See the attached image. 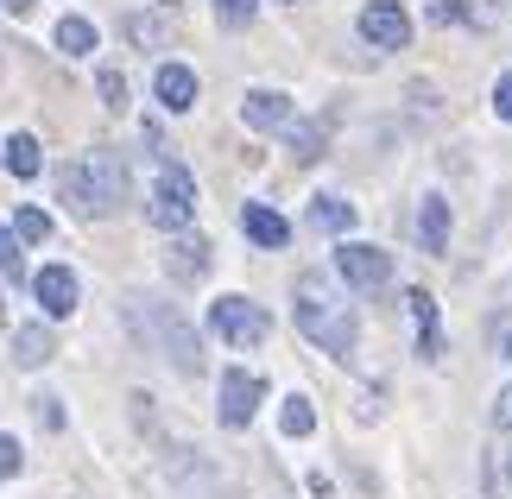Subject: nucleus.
Masks as SVG:
<instances>
[{
    "label": "nucleus",
    "mask_w": 512,
    "mask_h": 499,
    "mask_svg": "<svg viewBox=\"0 0 512 499\" xmlns=\"http://www.w3.org/2000/svg\"><path fill=\"white\" fill-rule=\"evenodd\" d=\"M57 203H70V215H83V222L121 215L127 209V165H121V152L89 146L83 158L57 165Z\"/></svg>",
    "instance_id": "1"
},
{
    "label": "nucleus",
    "mask_w": 512,
    "mask_h": 499,
    "mask_svg": "<svg viewBox=\"0 0 512 499\" xmlns=\"http://www.w3.org/2000/svg\"><path fill=\"white\" fill-rule=\"evenodd\" d=\"M298 329H304V342H317L323 354H336V361L354 354L361 323H354V304L336 291V278H323V272L298 278Z\"/></svg>",
    "instance_id": "2"
},
{
    "label": "nucleus",
    "mask_w": 512,
    "mask_h": 499,
    "mask_svg": "<svg viewBox=\"0 0 512 499\" xmlns=\"http://www.w3.org/2000/svg\"><path fill=\"white\" fill-rule=\"evenodd\" d=\"M127 316H133V329H140L177 373H203V342H196V329L171 304H159V297H127Z\"/></svg>",
    "instance_id": "3"
},
{
    "label": "nucleus",
    "mask_w": 512,
    "mask_h": 499,
    "mask_svg": "<svg viewBox=\"0 0 512 499\" xmlns=\"http://www.w3.org/2000/svg\"><path fill=\"white\" fill-rule=\"evenodd\" d=\"M146 215H152V228H165V234H184L196 222V177L177 165V158H165V165H159V184H152Z\"/></svg>",
    "instance_id": "4"
},
{
    "label": "nucleus",
    "mask_w": 512,
    "mask_h": 499,
    "mask_svg": "<svg viewBox=\"0 0 512 499\" xmlns=\"http://www.w3.org/2000/svg\"><path fill=\"white\" fill-rule=\"evenodd\" d=\"M209 329L222 335L228 348H260L266 335H272V316L253 304V297H234L228 291V297H215V304H209Z\"/></svg>",
    "instance_id": "5"
},
{
    "label": "nucleus",
    "mask_w": 512,
    "mask_h": 499,
    "mask_svg": "<svg viewBox=\"0 0 512 499\" xmlns=\"http://www.w3.org/2000/svg\"><path fill=\"white\" fill-rule=\"evenodd\" d=\"M336 272L348 291H386L392 285V253L373 241H342L336 247Z\"/></svg>",
    "instance_id": "6"
},
{
    "label": "nucleus",
    "mask_w": 512,
    "mask_h": 499,
    "mask_svg": "<svg viewBox=\"0 0 512 499\" xmlns=\"http://www.w3.org/2000/svg\"><path fill=\"white\" fill-rule=\"evenodd\" d=\"M260 398H266V379H260V373L228 367V373H222V392H215V417H222L228 430H247L253 411H260Z\"/></svg>",
    "instance_id": "7"
},
{
    "label": "nucleus",
    "mask_w": 512,
    "mask_h": 499,
    "mask_svg": "<svg viewBox=\"0 0 512 499\" xmlns=\"http://www.w3.org/2000/svg\"><path fill=\"white\" fill-rule=\"evenodd\" d=\"M361 38L373 51H405L411 45V13L399 0H367L361 7Z\"/></svg>",
    "instance_id": "8"
},
{
    "label": "nucleus",
    "mask_w": 512,
    "mask_h": 499,
    "mask_svg": "<svg viewBox=\"0 0 512 499\" xmlns=\"http://www.w3.org/2000/svg\"><path fill=\"white\" fill-rule=\"evenodd\" d=\"M32 297H38V310H45V323H64V316H76L83 285H76L70 266H45V272H32Z\"/></svg>",
    "instance_id": "9"
},
{
    "label": "nucleus",
    "mask_w": 512,
    "mask_h": 499,
    "mask_svg": "<svg viewBox=\"0 0 512 499\" xmlns=\"http://www.w3.org/2000/svg\"><path fill=\"white\" fill-rule=\"evenodd\" d=\"M165 278L171 285H203L209 278V241L203 234H171V247H165Z\"/></svg>",
    "instance_id": "10"
},
{
    "label": "nucleus",
    "mask_w": 512,
    "mask_h": 499,
    "mask_svg": "<svg viewBox=\"0 0 512 499\" xmlns=\"http://www.w3.org/2000/svg\"><path fill=\"white\" fill-rule=\"evenodd\" d=\"M241 121H247L253 133H285L291 121H298V108H291L285 89H247V95H241Z\"/></svg>",
    "instance_id": "11"
},
{
    "label": "nucleus",
    "mask_w": 512,
    "mask_h": 499,
    "mask_svg": "<svg viewBox=\"0 0 512 499\" xmlns=\"http://www.w3.org/2000/svg\"><path fill=\"white\" fill-rule=\"evenodd\" d=\"M152 95H159L165 114H190V108H196V70H190V64H159V76H152Z\"/></svg>",
    "instance_id": "12"
},
{
    "label": "nucleus",
    "mask_w": 512,
    "mask_h": 499,
    "mask_svg": "<svg viewBox=\"0 0 512 499\" xmlns=\"http://www.w3.org/2000/svg\"><path fill=\"white\" fill-rule=\"evenodd\" d=\"M241 234H247V241H253V247H266V253H279V247L291 241V222H285V215H279V209H266V203H247V209H241Z\"/></svg>",
    "instance_id": "13"
},
{
    "label": "nucleus",
    "mask_w": 512,
    "mask_h": 499,
    "mask_svg": "<svg viewBox=\"0 0 512 499\" xmlns=\"http://www.w3.org/2000/svg\"><path fill=\"white\" fill-rule=\"evenodd\" d=\"M405 310L418 323V354L424 361H443V329H437V297L430 291H405Z\"/></svg>",
    "instance_id": "14"
},
{
    "label": "nucleus",
    "mask_w": 512,
    "mask_h": 499,
    "mask_svg": "<svg viewBox=\"0 0 512 499\" xmlns=\"http://www.w3.org/2000/svg\"><path fill=\"white\" fill-rule=\"evenodd\" d=\"M57 354V335H51V323H26V329H13V367H45Z\"/></svg>",
    "instance_id": "15"
},
{
    "label": "nucleus",
    "mask_w": 512,
    "mask_h": 499,
    "mask_svg": "<svg viewBox=\"0 0 512 499\" xmlns=\"http://www.w3.org/2000/svg\"><path fill=\"white\" fill-rule=\"evenodd\" d=\"M418 241H424V253H449V196L430 190L418 203Z\"/></svg>",
    "instance_id": "16"
},
{
    "label": "nucleus",
    "mask_w": 512,
    "mask_h": 499,
    "mask_svg": "<svg viewBox=\"0 0 512 499\" xmlns=\"http://www.w3.org/2000/svg\"><path fill=\"white\" fill-rule=\"evenodd\" d=\"M0 165H7L19 184H26V177L45 171V152H38V139H32V133H7V146H0Z\"/></svg>",
    "instance_id": "17"
},
{
    "label": "nucleus",
    "mask_w": 512,
    "mask_h": 499,
    "mask_svg": "<svg viewBox=\"0 0 512 499\" xmlns=\"http://www.w3.org/2000/svg\"><path fill=\"white\" fill-rule=\"evenodd\" d=\"M57 51H64V57H89L95 51V26H89L83 13H64V19H57Z\"/></svg>",
    "instance_id": "18"
},
{
    "label": "nucleus",
    "mask_w": 512,
    "mask_h": 499,
    "mask_svg": "<svg viewBox=\"0 0 512 499\" xmlns=\"http://www.w3.org/2000/svg\"><path fill=\"white\" fill-rule=\"evenodd\" d=\"M310 222H317L323 234H342V241H348V228H354V203H342V196H317V203H310Z\"/></svg>",
    "instance_id": "19"
},
{
    "label": "nucleus",
    "mask_w": 512,
    "mask_h": 499,
    "mask_svg": "<svg viewBox=\"0 0 512 499\" xmlns=\"http://www.w3.org/2000/svg\"><path fill=\"white\" fill-rule=\"evenodd\" d=\"M279 430L285 436H310V430H317V405H310L304 392H291L285 405H279Z\"/></svg>",
    "instance_id": "20"
},
{
    "label": "nucleus",
    "mask_w": 512,
    "mask_h": 499,
    "mask_svg": "<svg viewBox=\"0 0 512 499\" xmlns=\"http://www.w3.org/2000/svg\"><path fill=\"white\" fill-rule=\"evenodd\" d=\"M285 133H291V158H298V165L323 158V127H317V121H291Z\"/></svg>",
    "instance_id": "21"
},
{
    "label": "nucleus",
    "mask_w": 512,
    "mask_h": 499,
    "mask_svg": "<svg viewBox=\"0 0 512 499\" xmlns=\"http://www.w3.org/2000/svg\"><path fill=\"white\" fill-rule=\"evenodd\" d=\"M0 278H7V285H19V278H26V253H19L13 222H0Z\"/></svg>",
    "instance_id": "22"
},
{
    "label": "nucleus",
    "mask_w": 512,
    "mask_h": 499,
    "mask_svg": "<svg viewBox=\"0 0 512 499\" xmlns=\"http://www.w3.org/2000/svg\"><path fill=\"white\" fill-rule=\"evenodd\" d=\"M13 234H19V241H26V247H38V241H51V215L38 209V203H26V209L13 215Z\"/></svg>",
    "instance_id": "23"
},
{
    "label": "nucleus",
    "mask_w": 512,
    "mask_h": 499,
    "mask_svg": "<svg viewBox=\"0 0 512 499\" xmlns=\"http://www.w3.org/2000/svg\"><path fill=\"white\" fill-rule=\"evenodd\" d=\"M95 89H102V108H114V114H121V108H127V76H121V70H114V64H108L102 76H95Z\"/></svg>",
    "instance_id": "24"
},
{
    "label": "nucleus",
    "mask_w": 512,
    "mask_h": 499,
    "mask_svg": "<svg viewBox=\"0 0 512 499\" xmlns=\"http://www.w3.org/2000/svg\"><path fill=\"white\" fill-rule=\"evenodd\" d=\"M127 38H133V45H165V19L133 13V19H127Z\"/></svg>",
    "instance_id": "25"
},
{
    "label": "nucleus",
    "mask_w": 512,
    "mask_h": 499,
    "mask_svg": "<svg viewBox=\"0 0 512 499\" xmlns=\"http://www.w3.org/2000/svg\"><path fill=\"white\" fill-rule=\"evenodd\" d=\"M456 7H462V19H468V26H487V19H494V13H506L512 0H456Z\"/></svg>",
    "instance_id": "26"
},
{
    "label": "nucleus",
    "mask_w": 512,
    "mask_h": 499,
    "mask_svg": "<svg viewBox=\"0 0 512 499\" xmlns=\"http://www.w3.org/2000/svg\"><path fill=\"white\" fill-rule=\"evenodd\" d=\"M253 7H260V0H215V19H222V26H247Z\"/></svg>",
    "instance_id": "27"
},
{
    "label": "nucleus",
    "mask_w": 512,
    "mask_h": 499,
    "mask_svg": "<svg viewBox=\"0 0 512 499\" xmlns=\"http://www.w3.org/2000/svg\"><path fill=\"white\" fill-rule=\"evenodd\" d=\"M19 462H26V455H19V436H0V481H13Z\"/></svg>",
    "instance_id": "28"
},
{
    "label": "nucleus",
    "mask_w": 512,
    "mask_h": 499,
    "mask_svg": "<svg viewBox=\"0 0 512 499\" xmlns=\"http://www.w3.org/2000/svg\"><path fill=\"white\" fill-rule=\"evenodd\" d=\"M494 114H500V121H512V70L494 83Z\"/></svg>",
    "instance_id": "29"
},
{
    "label": "nucleus",
    "mask_w": 512,
    "mask_h": 499,
    "mask_svg": "<svg viewBox=\"0 0 512 499\" xmlns=\"http://www.w3.org/2000/svg\"><path fill=\"white\" fill-rule=\"evenodd\" d=\"M494 430H512V386L494 392Z\"/></svg>",
    "instance_id": "30"
},
{
    "label": "nucleus",
    "mask_w": 512,
    "mask_h": 499,
    "mask_svg": "<svg viewBox=\"0 0 512 499\" xmlns=\"http://www.w3.org/2000/svg\"><path fill=\"white\" fill-rule=\"evenodd\" d=\"M32 405H38V424H45V430H57V424H64V411H57V398H32Z\"/></svg>",
    "instance_id": "31"
},
{
    "label": "nucleus",
    "mask_w": 512,
    "mask_h": 499,
    "mask_svg": "<svg viewBox=\"0 0 512 499\" xmlns=\"http://www.w3.org/2000/svg\"><path fill=\"white\" fill-rule=\"evenodd\" d=\"M0 7H7V13H19V19H26V13L38 7V0H0Z\"/></svg>",
    "instance_id": "32"
},
{
    "label": "nucleus",
    "mask_w": 512,
    "mask_h": 499,
    "mask_svg": "<svg viewBox=\"0 0 512 499\" xmlns=\"http://www.w3.org/2000/svg\"><path fill=\"white\" fill-rule=\"evenodd\" d=\"M500 348H506V354H512V329H506V335H500Z\"/></svg>",
    "instance_id": "33"
},
{
    "label": "nucleus",
    "mask_w": 512,
    "mask_h": 499,
    "mask_svg": "<svg viewBox=\"0 0 512 499\" xmlns=\"http://www.w3.org/2000/svg\"><path fill=\"white\" fill-rule=\"evenodd\" d=\"M285 7H298V0H285Z\"/></svg>",
    "instance_id": "34"
},
{
    "label": "nucleus",
    "mask_w": 512,
    "mask_h": 499,
    "mask_svg": "<svg viewBox=\"0 0 512 499\" xmlns=\"http://www.w3.org/2000/svg\"><path fill=\"white\" fill-rule=\"evenodd\" d=\"M0 323H7V310H0Z\"/></svg>",
    "instance_id": "35"
}]
</instances>
